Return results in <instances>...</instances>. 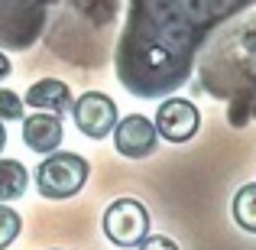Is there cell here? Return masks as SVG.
<instances>
[{
  "mask_svg": "<svg viewBox=\"0 0 256 250\" xmlns=\"http://www.w3.org/2000/svg\"><path fill=\"white\" fill-rule=\"evenodd\" d=\"M88 175H91V166H88L84 156L56 150L39 163L36 188H39V195L49 198V201H65V198H75V195L82 192Z\"/></svg>",
  "mask_w": 256,
  "mask_h": 250,
  "instance_id": "1",
  "label": "cell"
},
{
  "mask_svg": "<svg viewBox=\"0 0 256 250\" xmlns=\"http://www.w3.org/2000/svg\"><path fill=\"white\" fill-rule=\"evenodd\" d=\"M100 224H104V234H107L110 244H117V247H140L146 237H150L152 221H150V211H146L143 201L117 198V201L107 205Z\"/></svg>",
  "mask_w": 256,
  "mask_h": 250,
  "instance_id": "2",
  "label": "cell"
},
{
  "mask_svg": "<svg viewBox=\"0 0 256 250\" xmlns=\"http://www.w3.org/2000/svg\"><path fill=\"white\" fill-rule=\"evenodd\" d=\"M72 117H75L78 130L91 140H104L117 127V104L114 98H107L104 91H84L82 98L72 101Z\"/></svg>",
  "mask_w": 256,
  "mask_h": 250,
  "instance_id": "3",
  "label": "cell"
},
{
  "mask_svg": "<svg viewBox=\"0 0 256 250\" xmlns=\"http://www.w3.org/2000/svg\"><path fill=\"white\" fill-rule=\"evenodd\" d=\"M159 137H166L169 143H188L201 127V114L188 98H169L159 104L156 120H152Z\"/></svg>",
  "mask_w": 256,
  "mask_h": 250,
  "instance_id": "4",
  "label": "cell"
},
{
  "mask_svg": "<svg viewBox=\"0 0 256 250\" xmlns=\"http://www.w3.org/2000/svg\"><path fill=\"white\" fill-rule=\"evenodd\" d=\"M114 146L120 156L126 159H146L159 150V133L152 127L150 117L143 114H126L124 120H117L114 127Z\"/></svg>",
  "mask_w": 256,
  "mask_h": 250,
  "instance_id": "5",
  "label": "cell"
},
{
  "mask_svg": "<svg viewBox=\"0 0 256 250\" xmlns=\"http://www.w3.org/2000/svg\"><path fill=\"white\" fill-rule=\"evenodd\" d=\"M23 143L32 153H42V156L56 153L58 143H62V120L56 114H42V111L23 117Z\"/></svg>",
  "mask_w": 256,
  "mask_h": 250,
  "instance_id": "6",
  "label": "cell"
},
{
  "mask_svg": "<svg viewBox=\"0 0 256 250\" xmlns=\"http://www.w3.org/2000/svg\"><path fill=\"white\" fill-rule=\"evenodd\" d=\"M23 104L36 107V111L42 114H65L72 111V88L65 82H58V78H42V82H32L30 91H26Z\"/></svg>",
  "mask_w": 256,
  "mask_h": 250,
  "instance_id": "7",
  "label": "cell"
},
{
  "mask_svg": "<svg viewBox=\"0 0 256 250\" xmlns=\"http://www.w3.org/2000/svg\"><path fill=\"white\" fill-rule=\"evenodd\" d=\"M30 172L20 159H0V201H13L26 192Z\"/></svg>",
  "mask_w": 256,
  "mask_h": 250,
  "instance_id": "8",
  "label": "cell"
},
{
  "mask_svg": "<svg viewBox=\"0 0 256 250\" xmlns=\"http://www.w3.org/2000/svg\"><path fill=\"white\" fill-rule=\"evenodd\" d=\"M234 221L246 234H256V182H246V185L237 188V195H234Z\"/></svg>",
  "mask_w": 256,
  "mask_h": 250,
  "instance_id": "9",
  "label": "cell"
},
{
  "mask_svg": "<svg viewBox=\"0 0 256 250\" xmlns=\"http://www.w3.org/2000/svg\"><path fill=\"white\" fill-rule=\"evenodd\" d=\"M23 231V218L10 205H0V250H6Z\"/></svg>",
  "mask_w": 256,
  "mask_h": 250,
  "instance_id": "10",
  "label": "cell"
},
{
  "mask_svg": "<svg viewBox=\"0 0 256 250\" xmlns=\"http://www.w3.org/2000/svg\"><path fill=\"white\" fill-rule=\"evenodd\" d=\"M23 98L10 88H0V120H23Z\"/></svg>",
  "mask_w": 256,
  "mask_h": 250,
  "instance_id": "11",
  "label": "cell"
},
{
  "mask_svg": "<svg viewBox=\"0 0 256 250\" xmlns=\"http://www.w3.org/2000/svg\"><path fill=\"white\" fill-rule=\"evenodd\" d=\"M140 250H178L172 237H166V234H150V237L140 244Z\"/></svg>",
  "mask_w": 256,
  "mask_h": 250,
  "instance_id": "12",
  "label": "cell"
},
{
  "mask_svg": "<svg viewBox=\"0 0 256 250\" xmlns=\"http://www.w3.org/2000/svg\"><path fill=\"white\" fill-rule=\"evenodd\" d=\"M10 72H13V65H10V59H6V56H4V52H0V82H4V78H6V75H10Z\"/></svg>",
  "mask_w": 256,
  "mask_h": 250,
  "instance_id": "13",
  "label": "cell"
},
{
  "mask_svg": "<svg viewBox=\"0 0 256 250\" xmlns=\"http://www.w3.org/2000/svg\"><path fill=\"white\" fill-rule=\"evenodd\" d=\"M4 146H6V127L0 124V153H4Z\"/></svg>",
  "mask_w": 256,
  "mask_h": 250,
  "instance_id": "14",
  "label": "cell"
}]
</instances>
